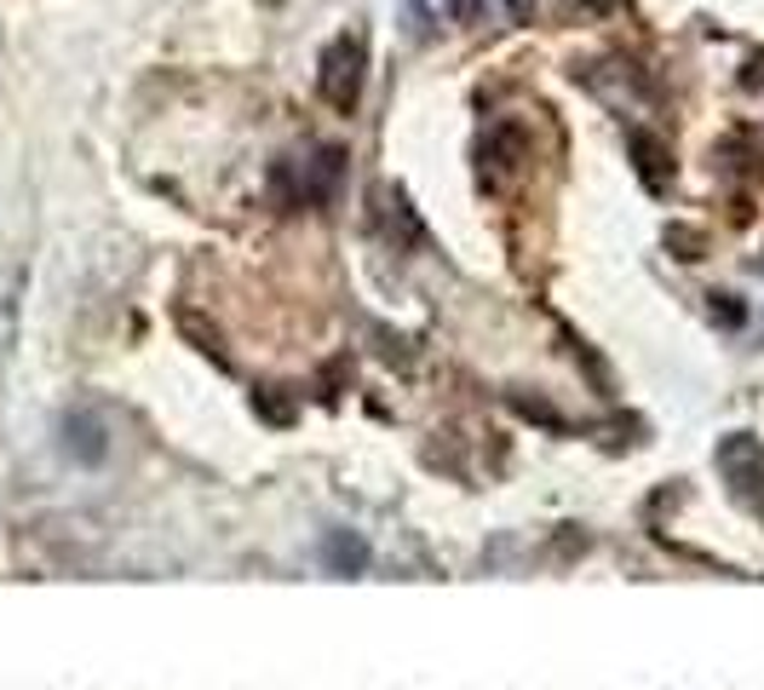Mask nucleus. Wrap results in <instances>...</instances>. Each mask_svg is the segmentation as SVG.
<instances>
[{
	"instance_id": "obj_1",
	"label": "nucleus",
	"mask_w": 764,
	"mask_h": 690,
	"mask_svg": "<svg viewBox=\"0 0 764 690\" xmlns=\"http://www.w3.org/2000/svg\"><path fill=\"white\" fill-rule=\"evenodd\" d=\"M356 92H363V41L340 35L322 53V98L334 110H356Z\"/></svg>"
},
{
	"instance_id": "obj_2",
	"label": "nucleus",
	"mask_w": 764,
	"mask_h": 690,
	"mask_svg": "<svg viewBox=\"0 0 764 690\" xmlns=\"http://www.w3.org/2000/svg\"><path fill=\"white\" fill-rule=\"evenodd\" d=\"M500 7H506V18H512V23H529V12H534V0H500Z\"/></svg>"
},
{
	"instance_id": "obj_3",
	"label": "nucleus",
	"mask_w": 764,
	"mask_h": 690,
	"mask_svg": "<svg viewBox=\"0 0 764 690\" xmlns=\"http://www.w3.org/2000/svg\"><path fill=\"white\" fill-rule=\"evenodd\" d=\"M449 12L461 18V23H472V18H477V0H449Z\"/></svg>"
},
{
	"instance_id": "obj_4",
	"label": "nucleus",
	"mask_w": 764,
	"mask_h": 690,
	"mask_svg": "<svg viewBox=\"0 0 764 690\" xmlns=\"http://www.w3.org/2000/svg\"><path fill=\"white\" fill-rule=\"evenodd\" d=\"M587 7H593V12H616V0H587Z\"/></svg>"
}]
</instances>
